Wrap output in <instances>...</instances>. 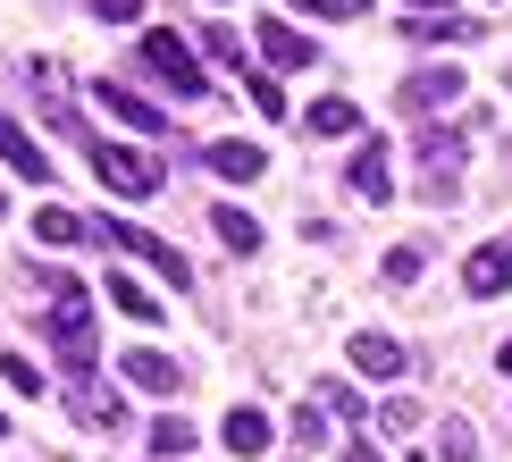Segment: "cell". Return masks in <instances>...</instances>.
<instances>
[{
  "label": "cell",
  "mask_w": 512,
  "mask_h": 462,
  "mask_svg": "<svg viewBox=\"0 0 512 462\" xmlns=\"http://www.w3.org/2000/svg\"><path fill=\"white\" fill-rule=\"evenodd\" d=\"M252 42H261V59H269V68L277 76H294V68H311V59H319V42L303 34V26H286V17H261V26H252Z\"/></svg>",
  "instance_id": "6"
},
{
  "label": "cell",
  "mask_w": 512,
  "mask_h": 462,
  "mask_svg": "<svg viewBox=\"0 0 512 462\" xmlns=\"http://www.w3.org/2000/svg\"><path fill=\"white\" fill-rule=\"evenodd\" d=\"M0 219H9V194H0Z\"/></svg>",
  "instance_id": "35"
},
{
  "label": "cell",
  "mask_w": 512,
  "mask_h": 462,
  "mask_svg": "<svg viewBox=\"0 0 512 462\" xmlns=\"http://www.w3.org/2000/svg\"><path fill=\"white\" fill-rule=\"evenodd\" d=\"M496 370H512V336H504V345H496Z\"/></svg>",
  "instance_id": "33"
},
{
  "label": "cell",
  "mask_w": 512,
  "mask_h": 462,
  "mask_svg": "<svg viewBox=\"0 0 512 462\" xmlns=\"http://www.w3.org/2000/svg\"><path fill=\"white\" fill-rule=\"evenodd\" d=\"M68 412L84 429H118V404H110V387H101L93 370H68Z\"/></svg>",
  "instance_id": "13"
},
{
  "label": "cell",
  "mask_w": 512,
  "mask_h": 462,
  "mask_svg": "<svg viewBox=\"0 0 512 462\" xmlns=\"http://www.w3.org/2000/svg\"><path fill=\"white\" fill-rule=\"evenodd\" d=\"M152 454H160V462H185V454H194V429H185V420H160V429H152Z\"/></svg>",
  "instance_id": "21"
},
{
  "label": "cell",
  "mask_w": 512,
  "mask_h": 462,
  "mask_svg": "<svg viewBox=\"0 0 512 462\" xmlns=\"http://www.w3.org/2000/svg\"><path fill=\"white\" fill-rule=\"evenodd\" d=\"M84 9H93L101 26H126V17H143V0H84Z\"/></svg>",
  "instance_id": "29"
},
{
  "label": "cell",
  "mask_w": 512,
  "mask_h": 462,
  "mask_svg": "<svg viewBox=\"0 0 512 462\" xmlns=\"http://www.w3.org/2000/svg\"><path fill=\"white\" fill-rule=\"evenodd\" d=\"M504 84H512V76H504Z\"/></svg>",
  "instance_id": "38"
},
{
  "label": "cell",
  "mask_w": 512,
  "mask_h": 462,
  "mask_svg": "<svg viewBox=\"0 0 512 462\" xmlns=\"http://www.w3.org/2000/svg\"><path fill=\"white\" fill-rule=\"evenodd\" d=\"M252 101H261V118H286V84L277 76H252Z\"/></svg>",
  "instance_id": "28"
},
{
  "label": "cell",
  "mask_w": 512,
  "mask_h": 462,
  "mask_svg": "<svg viewBox=\"0 0 512 462\" xmlns=\"http://www.w3.org/2000/svg\"><path fill=\"white\" fill-rule=\"evenodd\" d=\"M445 462H479V437H471V420H445Z\"/></svg>",
  "instance_id": "22"
},
{
  "label": "cell",
  "mask_w": 512,
  "mask_h": 462,
  "mask_svg": "<svg viewBox=\"0 0 512 462\" xmlns=\"http://www.w3.org/2000/svg\"><path fill=\"white\" fill-rule=\"evenodd\" d=\"M0 429H9V420H0Z\"/></svg>",
  "instance_id": "37"
},
{
  "label": "cell",
  "mask_w": 512,
  "mask_h": 462,
  "mask_svg": "<svg viewBox=\"0 0 512 462\" xmlns=\"http://www.w3.org/2000/svg\"><path fill=\"white\" fill-rule=\"evenodd\" d=\"M403 9H429V17H445V0H403Z\"/></svg>",
  "instance_id": "32"
},
{
  "label": "cell",
  "mask_w": 512,
  "mask_h": 462,
  "mask_svg": "<svg viewBox=\"0 0 512 462\" xmlns=\"http://www.w3.org/2000/svg\"><path fill=\"white\" fill-rule=\"evenodd\" d=\"M462 101V68H412L403 76V110H445Z\"/></svg>",
  "instance_id": "12"
},
{
  "label": "cell",
  "mask_w": 512,
  "mask_h": 462,
  "mask_svg": "<svg viewBox=\"0 0 512 462\" xmlns=\"http://www.w3.org/2000/svg\"><path fill=\"white\" fill-rule=\"evenodd\" d=\"M294 9H311V17H336V26H353V17L370 9V0H294Z\"/></svg>",
  "instance_id": "26"
},
{
  "label": "cell",
  "mask_w": 512,
  "mask_h": 462,
  "mask_svg": "<svg viewBox=\"0 0 512 462\" xmlns=\"http://www.w3.org/2000/svg\"><path fill=\"white\" fill-rule=\"evenodd\" d=\"M202 9H219V0H202Z\"/></svg>",
  "instance_id": "36"
},
{
  "label": "cell",
  "mask_w": 512,
  "mask_h": 462,
  "mask_svg": "<svg viewBox=\"0 0 512 462\" xmlns=\"http://www.w3.org/2000/svg\"><path fill=\"white\" fill-rule=\"evenodd\" d=\"M412 42H462V26H454V17H420Z\"/></svg>",
  "instance_id": "30"
},
{
  "label": "cell",
  "mask_w": 512,
  "mask_h": 462,
  "mask_svg": "<svg viewBox=\"0 0 512 462\" xmlns=\"http://www.w3.org/2000/svg\"><path fill=\"white\" fill-rule=\"evenodd\" d=\"M412 152H420V194H429V202H454V185H462V135H454V126H429Z\"/></svg>",
  "instance_id": "3"
},
{
  "label": "cell",
  "mask_w": 512,
  "mask_h": 462,
  "mask_svg": "<svg viewBox=\"0 0 512 462\" xmlns=\"http://www.w3.org/2000/svg\"><path fill=\"white\" fill-rule=\"evenodd\" d=\"M420 269H429V252H420V244H403V252H387V278H395V286H412Z\"/></svg>",
  "instance_id": "23"
},
{
  "label": "cell",
  "mask_w": 512,
  "mask_h": 462,
  "mask_svg": "<svg viewBox=\"0 0 512 462\" xmlns=\"http://www.w3.org/2000/svg\"><path fill=\"white\" fill-rule=\"evenodd\" d=\"M345 462H378V454H370V446H345Z\"/></svg>",
  "instance_id": "34"
},
{
  "label": "cell",
  "mask_w": 512,
  "mask_h": 462,
  "mask_svg": "<svg viewBox=\"0 0 512 462\" xmlns=\"http://www.w3.org/2000/svg\"><path fill=\"white\" fill-rule=\"evenodd\" d=\"M93 168H101V185L110 194H160V160L152 152H135V143H93Z\"/></svg>",
  "instance_id": "2"
},
{
  "label": "cell",
  "mask_w": 512,
  "mask_h": 462,
  "mask_svg": "<svg viewBox=\"0 0 512 462\" xmlns=\"http://www.w3.org/2000/svg\"><path fill=\"white\" fill-rule=\"evenodd\" d=\"M135 59L168 84V93H185V101H202V93H210V68L194 59V42H185V34H168V26H152V34H143V42H135Z\"/></svg>",
  "instance_id": "1"
},
{
  "label": "cell",
  "mask_w": 512,
  "mask_h": 462,
  "mask_svg": "<svg viewBox=\"0 0 512 462\" xmlns=\"http://www.w3.org/2000/svg\"><path fill=\"white\" fill-rule=\"evenodd\" d=\"M0 160H9V168H17L26 185H42V177H51V160H42V143H34V135H26V126H17L9 110H0Z\"/></svg>",
  "instance_id": "14"
},
{
  "label": "cell",
  "mask_w": 512,
  "mask_h": 462,
  "mask_svg": "<svg viewBox=\"0 0 512 462\" xmlns=\"http://www.w3.org/2000/svg\"><path fill=\"white\" fill-rule=\"evenodd\" d=\"M118 378H126L135 395H160V404H168V395H185V370L168 362V353H152V345H135V353H126V362H118Z\"/></svg>",
  "instance_id": "7"
},
{
  "label": "cell",
  "mask_w": 512,
  "mask_h": 462,
  "mask_svg": "<svg viewBox=\"0 0 512 462\" xmlns=\"http://www.w3.org/2000/svg\"><path fill=\"white\" fill-rule=\"evenodd\" d=\"M93 101H101V110H110V118L143 126V135H168V110H152V101H143L135 84H118V76H101V84H93Z\"/></svg>",
  "instance_id": "8"
},
{
  "label": "cell",
  "mask_w": 512,
  "mask_h": 462,
  "mask_svg": "<svg viewBox=\"0 0 512 462\" xmlns=\"http://www.w3.org/2000/svg\"><path fill=\"white\" fill-rule=\"evenodd\" d=\"M345 362H353L361 378H403V370H412V362H403V345H395V336H378V328L345 336Z\"/></svg>",
  "instance_id": "9"
},
{
  "label": "cell",
  "mask_w": 512,
  "mask_h": 462,
  "mask_svg": "<svg viewBox=\"0 0 512 462\" xmlns=\"http://www.w3.org/2000/svg\"><path fill=\"white\" fill-rule=\"evenodd\" d=\"M93 236H110L118 252H143V261H152L168 286H185V278H194V269H185V252H177V244H160V236H143L135 219H93Z\"/></svg>",
  "instance_id": "5"
},
{
  "label": "cell",
  "mask_w": 512,
  "mask_h": 462,
  "mask_svg": "<svg viewBox=\"0 0 512 462\" xmlns=\"http://www.w3.org/2000/svg\"><path fill=\"white\" fill-rule=\"evenodd\" d=\"M303 126H311V135H353L361 110H353L345 93H328V101H311V110H303Z\"/></svg>",
  "instance_id": "19"
},
{
  "label": "cell",
  "mask_w": 512,
  "mask_h": 462,
  "mask_svg": "<svg viewBox=\"0 0 512 462\" xmlns=\"http://www.w3.org/2000/svg\"><path fill=\"white\" fill-rule=\"evenodd\" d=\"M210 236H219L227 252H261V227H252L236 202H219V210H210Z\"/></svg>",
  "instance_id": "17"
},
{
  "label": "cell",
  "mask_w": 512,
  "mask_h": 462,
  "mask_svg": "<svg viewBox=\"0 0 512 462\" xmlns=\"http://www.w3.org/2000/svg\"><path fill=\"white\" fill-rule=\"evenodd\" d=\"M202 42H210V59H219V68H236V59H244V34H227V26H210Z\"/></svg>",
  "instance_id": "27"
},
{
  "label": "cell",
  "mask_w": 512,
  "mask_h": 462,
  "mask_svg": "<svg viewBox=\"0 0 512 462\" xmlns=\"http://www.w3.org/2000/svg\"><path fill=\"white\" fill-rule=\"evenodd\" d=\"M227 454H244V462H252V454H269V420L252 412V404H244V412H227Z\"/></svg>",
  "instance_id": "18"
},
{
  "label": "cell",
  "mask_w": 512,
  "mask_h": 462,
  "mask_svg": "<svg viewBox=\"0 0 512 462\" xmlns=\"http://www.w3.org/2000/svg\"><path fill=\"white\" fill-rule=\"evenodd\" d=\"M0 378H9V395H42V370H34V362H17V353L0 362Z\"/></svg>",
  "instance_id": "25"
},
{
  "label": "cell",
  "mask_w": 512,
  "mask_h": 462,
  "mask_svg": "<svg viewBox=\"0 0 512 462\" xmlns=\"http://www.w3.org/2000/svg\"><path fill=\"white\" fill-rule=\"evenodd\" d=\"M110 303H118V311H135L143 328H160V320H168V311H160V294H143V278H110Z\"/></svg>",
  "instance_id": "20"
},
{
  "label": "cell",
  "mask_w": 512,
  "mask_h": 462,
  "mask_svg": "<svg viewBox=\"0 0 512 462\" xmlns=\"http://www.w3.org/2000/svg\"><path fill=\"white\" fill-rule=\"evenodd\" d=\"M42 336H51V353L68 370H93V311H84V294H68L59 311H42Z\"/></svg>",
  "instance_id": "4"
},
{
  "label": "cell",
  "mask_w": 512,
  "mask_h": 462,
  "mask_svg": "<svg viewBox=\"0 0 512 462\" xmlns=\"http://www.w3.org/2000/svg\"><path fill=\"white\" fill-rule=\"evenodd\" d=\"M319 404H328V412H345V429H353V420H361V395L345 387V378H328V387H319Z\"/></svg>",
  "instance_id": "24"
},
{
  "label": "cell",
  "mask_w": 512,
  "mask_h": 462,
  "mask_svg": "<svg viewBox=\"0 0 512 462\" xmlns=\"http://www.w3.org/2000/svg\"><path fill=\"white\" fill-rule=\"evenodd\" d=\"M294 446H328V420H319V412H294Z\"/></svg>",
  "instance_id": "31"
},
{
  "label": "cell",
  "mask_w": 512,
  "mask_h": 462,
  "mask_svg": "<svg viewBox=\"0 0 512 462\" xmlns=\"http://www.w3.org/2000/svg\"><path fill=\"white\" fill-rule=\"evenodd\" d=\"M34 236L42 244H84V236H93V219H76L68 202H51V210H34Z\"/></svg>",
  "instance_id": "16"
},
{
  "label": "cell",
  "mask_w": 512,
  "mask_h": 462,
  "mask_svg": "<svg viewBox=\"0 0 512 462\" xmlns=\"http://www.w3.org/2000/svg\"><path fill=\"white\" fill-rule=\"evenodd\" d=\"M202 160H210V177H227V185H252V177L269 168V152H261V143H236V135H219Z\"/></svg>",
  "instance_id": "11"
},
{
  "label": "cell",
  "mask_w": 512,
  "mask_h": 462,
  "mask_svg": "<svg viewBox=\"0 0 512 462\" xmlns=\"http://www.w3.org/2000/svg\"><path fill=\"white\" fill-rule=\"evenodd\" d=\"M353 194H361V202H387V194H395L387 143H361V152H353Z\"/></svg>",
  "instance_id": "15"
},
{
  "label": "cell",
  "mask_w": 512,
  "mask_h": 462,
  "mask_svg": "<svg viewBox=\"0 0 512 462\" xmlns=\"http://www.w3.org/2000/svg\"><path fill=\"white\" fill-rule=\"evenodd\" d=\"M462 286H471L479 303H487V294H504V286H512V236H504V244H479L471 261H462Z\"/></svg>",
  "instance_id": "10"
}]
</instances>
